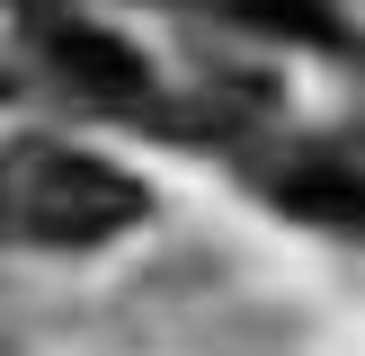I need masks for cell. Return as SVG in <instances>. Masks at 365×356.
Masks as SVG:
<instances>
[{"label":"cell","instance_id":"1","mask_svg":"<svg viewBox=\"0 0 365 356\" xmlns=\"http://www.w3.org/2000/svg\"><path fill=\"white\" fill-rule=\"evenodd\" d=\"M0 223H18L27 241H53V249H89L143 223V187L116 160L36 142V152L0 160Z\"/></svg>","mask_w":365,"mask_h":356},{"label":"cell","instance_id":"3","mask_svg":"<svg viewBox=\"0 0 365 356\" xmlns=\"http://www.w3.org/2000/svg\"><path fill=\"white\" fill-rule=\"evenodd\" d=\"M241 18H267V27H285V36H330V9L321 0H232Z\"/></svg>","mask_w":365,"mask_h":356},{"label":"cell","instance_id":"2","mask_svg":"<svg viewBox=\"0 0 365 356\" xmlns=\"http://www.w3.org/2000/svg\"><path fill=\"white\" fill-rule=\"evenodd\" d=\"M45 53L89 89V98H116V107L143 98V63H134V45H125V36H107V27H89V18H45Z\"/></svg>","mask_w":365,"mask_h":356}]
</instances>
